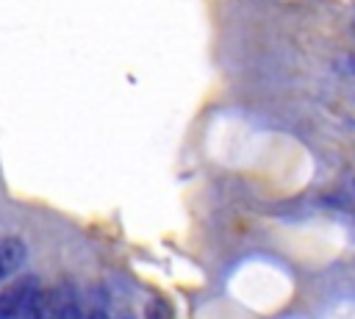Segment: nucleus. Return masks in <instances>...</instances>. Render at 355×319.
I'll return each mask as SVG.
<instances>
[{"label": "nucleus", "instance_id": "f257e3e1", "mask_svg": "<svg viewBox=\"0 0 355 319\" xmlns=\"http://www.w3.org/2000/svg\"><path fill=\"white\" fill-rule=\"evenodd\" d=\"M17 319H83L75 286L58 283L50 288H39V294L28 302V308Z\"/></svg>", "mask_w": 355, "mask_h": 319}, {"label": "nucleus", "instance_id": "f03ea898", "mask_svg": "<svg viewBox=\"0 0 355 319\" xmlns=\"http://www.w3.org/2000/svg\"><path fill=\"white\" fill-rule=\"evenodd\" d=\"M39 294V277L36 275H19L0 291V319H17L28 302Z\"/></svg>", "mask_w": 355, "mask_h": 319}, {"label": "nucleus", "instance_id": "7ed1b4c3", "mask_svg": "<svg viewBox=\"0 0 355 319\" xmlns=\"http://www.w3.org/2000/svg\"><path fill=\"white\" fill-rule=\"evenodd\" d=\"M28 258V247L19 236H0V283L22 269Z\"/></svg>", "mask_w": 355, "mask_h": 319}, {"label": "nucleus", "instance_id": "20e7f679", "mask_svg": "<svg viewBox=\"0 0 355 319\" xmlns=\"http://www.w3.org/2000/svg\"><path fill=\"white\" fill-rule=\"evenodd\" d=\"M144 319H172V308L164 300H150L144 308Z\"/></svg>", "mask_w": 355, "mask_h": 319}, {"label": "nucleus", "instance_id": "39448f33", "mask_svg": "<svg viewBox=\"0 0 355 319\" xmlns=\"http://www.w3.org/2000/svg\"><path fill=\"white\" fill-rule=\"evenodd\" d=\"M83 319H108V313H105V311H92V313L83 316Z\"/></svg>", "mask_w": 355, "mask_h": 319}]
</instances>
